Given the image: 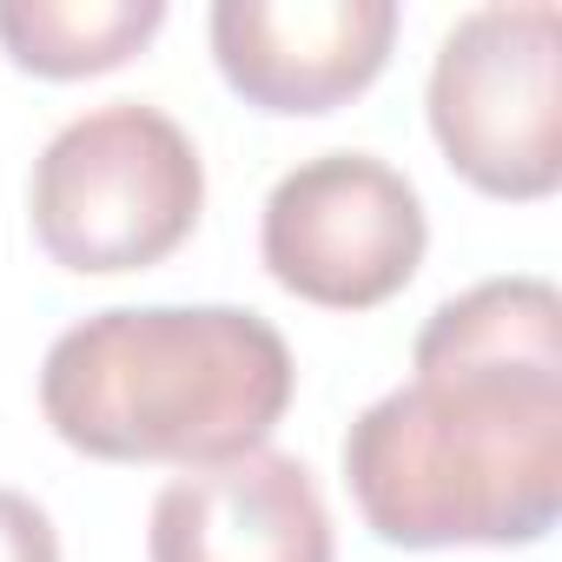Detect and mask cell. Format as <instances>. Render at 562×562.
<instances>
[{
  "mask_svg": "<svg viewBox=\"0 0 562 562\" xmlns=\"http://www.w3.org/2000/svg\"><path fill=\"white\" fill-rule=\"evenodd\" d=\"M212 60L258 113H338L358 100L397 41L391 0H218Z\"/></svg>",
  "mask_w": 562,
  "mask_h": 562,
  "instance_id": "8992f818",
  "label": "cell"
},
{
  "mask_svg": "<svg viewBox=\"0 0 562 562\" xmlns=\"http://www.w3.org/2000/svg\"><path fill=\"white\" fill-rule=\"evenodd\" d=\"M166 27V0H0V47L21 74L87 80L126 67Z\"/></svg>",
  "mask_w": 562,
  "mask_h": 562,
  "instance_id": "ba28073f",
  "label": "cell"
},
{
  "mask_svg": "<svg viewBox=\"0 0 562 562\" xmlns=\"http://www.w3.org/2000/svg\"><path fill=\"white\" fill-rule=\"evenodd\" d=\"M299 364L245 305H113L54 338L41 417L93 463L212 470L265 450L292 411Z\"/></svg>",
  "mask_w": 562,
  "mask_h": 562,
  "instance_id": "7a4b0ae2",
  "label": "cell"
},
{
  "mask_svg": "<svg viewBox=\"0 0 562 562\" xmlns=\"http://www.w3.org/2000/svg\"><path fill=\"white\" fill-rule=\"evenodd\" d=\"M411 384L345 430V483L391 549H522L562 516V299L483 278L411 345Z\"/></svg>",
  "mask_w": 562,
  "mask_h": 562,
  "instance_id": "6da1fadb",
  "label": "cell"
},
{
  "mask_svg": "<svg viewBox=\"0 0 562 562\" xmlns=\"http://www.w3.org/2000/svg\"><path fill=\"white\" fill-rule=\"evenodd\" d=\"M430 245V218L417 186L371 153H318L299 159L265 192L258 258L292 299L318 312H371L391 305Z\"/></svg>",
  "mask_w": 562,
  "mask_h": 562,
  "instance_id": "5b68a950",
  "label": "cell"
},
{
  "mask_svg": "<svg viewBox=\"0 0 562 562\" xmlns=\"http://www.w3.org/2000/svg\"><path fill=\"white\" fill-rule=\"evenodd\" d=\"M0 562H60L54 516L21 490H0Z\"/></svg>",
  "mask_w": 562,
  "mask_h": 562,
  "instance_id": "9c48e42d",
  "label": "cell"
},
{
  "mask_svg": "<svg viewBox=\"0 0 562 562\" xmlns=\"http://www.w3.org/2000/svg\"><path fill=\"white\" fill-rule=\"evenodd\" d=\"M27 212L54 265L80 278L146 271L192 238L205 212V166L172 113L113 100L47 139Z\"/></svg>",
  "mask_w": 562,
  "mask_h": 562,
  "instance_id": "3957f363",
  "label": "cell"
},
{
  "mask_svg": "<svg viewBox=\"0 0 562 562\" xmlns=\"http://www.w3.org/2000/svg\"><path fill=\"white\" fill-rule=\"evenodd\" d=\"M430 133L483 199H549L562 186V14L549 0L470 8L430 60Z\"/></svg>",
  "mask_w": 562,
  "mask_h": 562,
  "instance_id": "277c9868",
  "label": "cell"
},
{
  "mask_svg": "<svg viewBox=\"0 0 562 562\" xmlns=\"http://www.w3.org/2000/svg\"><path fill=\"white\" fill-rule=\"evenodd\" d=\"M146 562H338V536L299 457L251 450L159 490Z\"/></svg>",
  "mask_w": 562,
  "mask_h": 562,
  "instance_id": "52a82bcc",
  "label": "cell"
}]
</instances>
